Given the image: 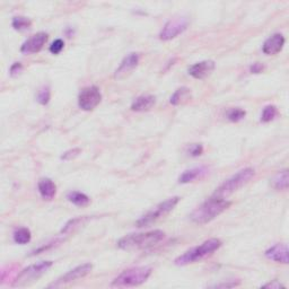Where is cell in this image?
Listing matches in <instances>:
<instances>
[{"mask_svg":"<svg viewBox=\"0 0 289 289\" xmlns=\"http://www.w3.org/2000/svg\"><path fill=\"white\" fill-rule=\"evenodd\" d=\"M12 25L16 31L20 32V31L29 30L31 25H32V22L27 17H23V16H17V17L13 18Z\"/></svg>","mask_w":289,"mask_h":289,"instance_id":"cell-23","label":"cell"},{"mask_svg":"<svg viewBox=\"0 0 289 289\" xmlns=\"http://www.w3.org/2000/svg\"><path fill=\"white\" fill-rule=\"evenodd\" d=\"M53 264L52 261H41L38 263H34L27 266V268L20 271V274L16 277L14 280V287H24L26 285L34 282L38 278H41L46 272L51 268Z\"/></svg>","mask_w":289,"mask_h":289,"instance_id":"cell-6","label":"cell"},{"mask_svg":"<svg viewBox=\"0 0 289 289\" xmlns=\"http://www.w3.org/2000/svg\"><path fill=\"white\" fill-rule=\"evenodd\" d=\"M189 19L185 16H179L170 19L160 31L159 38L162 41H170L182 34L188 29Z\"/></svg>","mask_w":289,"mask_h":289,"instance_id":"cell-8","label":"cell"},{"mask_svg":"<svg viewBox=\"0 0 289 289\" xmlns=\"http://www.w3.org/2000/svg\"><path fill=\"white\" fill-rule=\"evenodd\" d=\"M50 98H51V92H50V88L48 86L42 87L37 93L36 96L37 102L42 105H47L50 102Z\"/></svg>","mask_w":289,"mask_h":289,"instance_id":"cell-26","label":"cell"},{"mask_svg":"<svg viewBox=\"0 0 289 289\" xmlns=\"http://www.w3.org/2000/svg\"><path fill=\"white\" fill-rule=\"evenodd\" d=\"M67 199H68L71 203L77 205V207H86V205L91 202L90 197L79 191L69 192L68 196H67Z\"/></svg>","mask_w":289,"mask_h":289,"instance_id":"cell-21","label":"cell"},{"mask_svg":"<svg viewBox=\"0 0 289 289\" xmlns=\"http://www.w3.org/2000/svg\"><path fill=\"white\" fill-rule=\"evenodd\" d=\"M180 200H181L180 197H172L168 200H165L164 202H160L153 210H151L149 213L142 216L140 219L137 220L136 223L137 227H139V229H141V227H147L162 218V217L170 214L171 211L176 207L177 203L180 202Z\"/></svg>","mask_w":289,"mask_h":289,"instance_id":"cell-7","label":"cell"},{"mask_svg":"<svg viewBox=\"0 0 289 289\" xmlns=\"http://www.w3.org/2000/svg\"><path fill=\"white\" fill-rule=\"evenodd\" d=\"M93 269V264L92 263H84V264H80L78 266H76V268L71 269L70 271L67 272L64 276H61L58 280H55V282L51 283L49 287L50 288H57L60 286H64L67 285V283L72 282V281H76L80 279V278H84L87 275L91 274V271Z\"/></svg>","mask_w":289,"mask_h":289,"instance_id":"cell-10","label":"cell"},{"mask_svg":"<svg viewBox=\"0 0 289 289\" xmlns=\"http://www.w3.org/2000/svg\"><path fill=\"white\" fill-rule=\"evenodd\" d=\"M263 69H264V65L261 63H255L250 67V71H251L252 74H261V72L263 71Z\"/></svg>","mask_w":289,"mask_h":289,"instance_id":"cell-31","label":"cell"},{"mask_svg":"<svg viewBox=\"0 0 289 289\" xmlns=\"http://www.w3.org/2000/svg\"><path fill=\"white\" fill-rule=\"evenodd\" d=\"M32 238L31 231L26 227H20L17 229L14 233V241L15 243L20 244V245H25V244L30 243Z\"/></svg>","mask_w":289,"mask_h":289,"instance_id":"cell-22","label":"cell"},{"mask_svg":"<svg viewBox=\"0 0 289 289\" xmlns=\"http://www.w3.org/2000/svg\"><path fill=\"white\" fill-rule=\"evenodd\" d=\"M254 175H255V172L252 168H246V169L238 171L236 174L231 176L230 179H227L223 183V184H220L218 188L216 189L213 197L225 199L226 197L231 196L232 193L238 191L241 188L247 184Z\"/></svg>","mask_w":289,"mask_h":289,"instance_id":"cell-3","label":"cell"},{"mask_svg":"<svg viewBox=\"0 0 289 289\" xmlns=\"http://www.w3.org/2000/svg\"><path fill=\"white\" fill-rule=\"evenodd\" d=\"M139 60H140V55L136 52H131L123 58V60L121 61V64L119 66V68L115 70V78H122L126 75L129 74L130 71L136 68L139 64Z\"/></svg>","mask_w":289,"mask_h":289,"instance_id":"cell-14","label":"cell"},{"mask_svg":"<svg viewBox=\"0 0 289 289\" xmlns=\"http://www.w3.org/2000/svg\"><path fill=\"white\" fill-rule=\"evenodd\" d=\"M205 173H207V169L205 168H194L191 170H188L185 172H183L181 174V176L179 177V182L180 183H190L193 182L194 180L200 179V177L203 176Z\"/></svg>","mask_w":289,"mask_h":289,"instance_id":"cell-19","label":"cell"},{"mask_svg":"<svg viewBox=\"0 0 289 289\" xmlns=\"http://www.w3.org/2000/svg\"><path fill=\"white\" fill-rule=\"evenodd\" d=\"M65 48V42L61 40V38H58V40H55L51 46H50V52L52 54H59L61 51H63Z\"/></svg>","mask_w":289,"mask_h":289,"instance_id":"cell-28","label":"cell"},{"mask_svg":"<svg viewBox=\"0 0 289 289\" xmlns=\"http://www.w3.org/2000/svg\"><path fill=\"white\" fill-rule=\"evenodd\" d=\"M37 189L44 200H52L55 197V193H57V185L51 179H48V177L40 180Z\"/></svg>","mask_w":289,"mask_h":289,"instance_id":"cell-17","label":"cell"},{"mask_svg":"<svg viewBox=\"0 0 289 289\" xmlns=\"http://www.w3.org/2000/svg\"><path fill=\"white\" fill-rule=\"evenodd\" d=\"M221 246V241L218 238H210V240L204 241L200 245L192 247L189 251L184 252L179 258H176L174 263L176 265H187L190 263H194L197 261L201 260L205 257H208L209 254L214 253Z\"/></svg>","mask_w":289,"mask_h":289,"instance_id":"cell-4","label":"cell"},{"mask_svg":"<svg viewBox=\"0 0 289 289\" xmlns=\"http://www.w3.org/2000/svg\"><path fill=\"white\" fill-rule=\"evenodd\" d=\"M277 114H278V110L275 105H268V107H265L262 111V114H261V121L266 123V122L274 120Z\"/></svg>","mask_w":289,"mask_h":289,"instance_id":"cell-24","label":"cell"},{"mask_svg":"<svg viewBox=\"0 0 289 289\" xmlns=\"http://www.w3.org/2000/svg\"><path fill=\"white\" fill-rule=\"evenodd\" d=\"M155 103H156V97L154 95H141L133 101L131 110L135 112H144V111L151 110Z\"/></svg>","mask_w":289,"mask_h":289,"instance_id":"cell-16","label":"cell"},{"mask_svg":"<svg viewBox=\"0 0 289 289\" xmlns=\"http://www.w3.org/2000/svg\"><path fill=\"white\" fill-rule=\"evenodd\" d=\"M22 70H23V65L20 63H15L12 67H10L9 72L12 76H17L20 74Z\"/></svg>","mask_w":289,"mask_h":289,"instance_id":"cell-30","label":"cell"},{"mask_svg":"<svg viewBox=\"0 0 289 289\" xmlns=\"http://www.w3.org/2000/svg\"><path fill=\"white\" fill-rule=\"evenodd\" d=\"M232 202L223 198H216L211 196L210 199L205 200L203 203L199 205L198 208L192 211L190 218L193 223L199 225H204L214 220L216 217H218L224 213L225 210L231 207Z\"/></svg>","mask_w":289,"mask_h":289,"instance_id":"cell-1","label":"cell"},{"mask_svg":"<svg viewBox=\"0 0 289 289\" xmlns=\"http://www.w3.org/2000/svg\"><path fill=\"white\" fill-rule=\"evenodd\" d=\"M102 101V93L96 86L82 88L78 96V105L81 110L92 111Z\"/></svg>","mask_w":289,"mask_h":289,"instance_id":"cell-9","label":"cell"},{"mask_svg":"<svg viewBox=\"0 0 289 289\" xmlns=\"http://www.w3.org/2000/svg\"><path fill=\"white\" fill-rule=\"evenodd\" d=\"M188 153L192 157H198L203 153V146L201 143H192L188 149Z\"/></svg>","mask_w":289,"mask_h":289,"instance_id":"cell-27","label":"cell"},{"mask_svg":"<svg viewBox=\"0 0 289 289\" xmlns=\"http://www.w3.org/2000/svg\"><path fill=\"white\" fill-rule=\"evenodd\" d=\"M265 257L269 260L287 264L288 263V246L286 244H276L265 251Z\"/></svg>","mask_w":289,"mask_h":289,"instance_id":"cell-15","label":"cell"},{"mask_svg":"<svg viewBox=\"0 0 289 289\" xmlns=\"http://www.w3.org/2000/svg\"><path fill=\"white\" fill-rule=\"evenodd\" d=\"M216 68V64L213 60H203L192 65L189 68V75L196 79H203L208 77Z\"/></svg>","mask_w":289,"mask_h":289,"instance_id":"cell-12","label":"cell"},{"mask_svg":"<svg viewBox=\"0 0 289 289\" xmlns=\"http://www.w3.org/2000/svg\"><path fill=\"white\" fill-rule=\"evenodd\" d=\"M80 153H81L80 148L69 149V151H67L66 153H64L63 156H61V159H63V160H71V159H74V158L78 156Z\"/></svg>","mask_w":289,"mask_h":289,"instance_id":"cell-29","label":"cell"},{"mask_svg":"<svg viewBox=\"0 0 289 289\" xmlns=\"http://www.w3.org/2000/svg\"><path fill=\"white\" fill-rule=\"evenodd\" d=\"M271 185L276 190H287L289 185V174L288 170H282L272 177Z\"/></svg>","mask_w":289,"mask_h":289,"instance_id":"cell-20","label":"cell"},{"mask_svg":"<svg viewBox=\"0 0 289 289\" xmlns=\"http://www.w3.org/2000/svg\"><path fill=\"white\" fill-rule=\"evenodd\" d=\"M285 36L280 33L271 35L269 38H266L262 46V51L266 55H275L279 53L283 46H285Z\"/></svg>","mask_w":289,"mask_h":289,"instance_id":"cell-13","label":"cell"},{"mask_svg":"<svg viewBox=\"0 0 289 289\" xmlns=\"http://www.w3.org/2000/svg\"><path fill=\"white\" fill-rule=\"evenodd\" d=\"M245 115L246 112L243 109L235 108V109H231L229 112H227V119L232 122H238L245 118Z\"/></svg>","mask_w":289,"mask_h":289,"instance_id":"cell-25","label":"cell"},{"mask_svg":"<svg viewBox=\"0 0 289 289\" xmlns=\"http://www.w3.org/2000/svg\"><path fill=\"white\" fill-rule=\"evenodd\" d=\"M165 236L163 231H151L139 234L126 235L118 241V247L122 250H140L156 245Z\"/></svg>","mask_w":289,"mask_h":289,"instance_id":"cell-2","label":"cell"},{"mask_svg":"<svg viewBox=\"0 0 289 289\" xmlns=\"http://www.w3.org/2000/svg\"><path fill=\"white\" fill-rule=\"evenodd\" d=\"M48 41V34L44 32L36 33L33 36H31L29 40H26L23 46L20 47V52L25 54H32L41 51L42 48L46 46Z\"/></svg>","mask_w":289,"mask_h":289,"instance_id":"cell-11","label":"cell"},{"mask_svg":"<svg viewBox=\"0 0 289 289\" xmlns=\"http://www.w3.org/2000/svg\"><path fill=\"white\" fill-rule=\"evenodd\" d=\"M264 288H275V289H279V288H285V286L282 285L281 282H279L278 280H272L271 282L269 283H265V285H263Z\"/></svg>","mask_w":289,"mask_h":289,"instance_id":"cell-32","label":"cell"},{"mask_svg":"<svg viewBox=\"0 0 289 289\" xmlns=\"http://www.w3.org/2000/svg\"><path fill=\"white\" fill-rule=\"evenodd\" d=\"M191 98V90L188 87H181L174 92L170 98V103L174 107L187 103Z\"/></svg>","mask_w":289,"mask_h":289,"instance_id":"cell-18","label":"cell"},{"mask_svg":"<svg viewBox=\"0 0 289 289\" xmlns=\"http://www.w3.org/2000/svg\"><path fill=\"white\" fill-rule=\"evenodd\" d=\"M153 269L149 266H137V268H130L115 278L112 281L113 287H136L140 286L143 282L148 280L152 276Z\"/></svg>","mask_w":289,"mask_h":289,"instance_id":"cell-5","label":"cell"}]
</instances>
